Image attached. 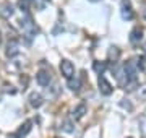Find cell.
I'll list each match as a JSON object with an SVG mask.
<instances>
[{
	"mask_svg": "<svg viewBox=\"0 0 146 138\" xmlns=\"http://www.w3.org/2000/svg\"><path fill=\"white\" fill-rule=\"evenodd\" d=\"M20 26L23 28L25 34H26L29 39H31L33 36H36L37 33H39V28L36 26V23L33 21V18H31L29 13H25V16L21 18V21H20Z\"/></svg>",
	"mask_w": 146,
	"mask_h": 138,
	"instance_id": "obj_1",
	"label": "cell"
},
{
	"mask_svg": "<svg viewBox=\"0 0 146 138\" xmlns=\"http://www.w3.org/2000/svg\"><path fill=\"white\" fill-rule=\"evenodd\" d=\"M120 15H122V18H123L125 21H131V20L135 18V11L131 8L130 0H123V2H122V11H120Z\"/></svg>",
	"mask_w": 146,
	"mask_h": 138,
	"instance_id": "obj_2",
	"label": "cell"
},
{
	"mask_svg": "<svg viewBox=\"0 0 146 138\" xmlns=\"http://www.w3.org/2000/svg\"><path fill=\"white\" fill-rule=\"evenodd\" d=\"M60 72L67 80H70L72 76H75V65L70 60H62L60 62Z\"/></svg>",
	"mask_w": 146,
	"mask_h": 138,
	"instance_id": "obj_3",
	"label": "cell"
},
{
	"mask_svg": "<svg viewBox=\"0 0 146 138\" xmlns=\"http://www.w3.org/2000/svg\"><path fill=\"white\" fill-rule=\"evenodd\" d=\"M98 85H99V91H101V94H104V96H110V94H112V91H114V88H112V85H110L109 81L106 80V76L99 75V80H98Z\"/></svg>",
	"mask_w": 146,
	"mask_h": 138,
	"instance_id": "obj_4",
	"label": "cell"
},
{
	"mask_svg": "<svg viewBox=\"0 0 146 138\" xmlns=\"http://www.w3.org/2000/svg\"><path fill=\"white\" fill-rule=\"evenodd\" d=\"M52 80V76H50V72H47V70H41V72H37L36 75V81L39 83L41 86H49Z\"/></svg>",
	"mask_w": 146,
	"mask_h": 138,
	"instance_id": "obj_5",
	"label": "cell"
},
{
	"mask_svg": "<svg viewBox=\"0 0 146 138\" xmlns=\"http://www.w3.org/2000/svg\"><path fill=\"white\" fill-rule=\"evenodd\" d=\"M13 13H15V10H13V5H11L10 2H3L0 5V16L3 20H8L10 16H13Z\"/></svg>",
	"mask_w": 146,
	"mask_h": 138,
	"instance_id": "obj_6",
	"label": "cell"
},
{
	"mask_svg": "<svg viewBox=\"0 0 146 138\" xmlns=\"http://www.w3.org/2000/svg\"><path fill=\"white\" fill-rule=\"evenodd\" d=\"M28 101H29V106L34 107V109H39V107L44 104V98H42L39 93H31L29 98H28Z\"/></svg>",
	"mask_w": 146,
	"mask_h": 138,
	"instance_id": "obj_7",
	"label": "cell"
},
{
	"mask_svg": "<svg viewBox=\"0 0 146 138\" xmlns=\"http://www.w3.org/2000/svg\"><path fill=\"white\" fill-rule=\"evenodd\" d=\"M88 112V106L84 104V102H81V104H78V106L73 109V114H72V117L75 119V120H81L84 117V114Z\"/></svg>",
	"mask_w": 146,
	"mask_h": 138,
	"instance_id": "obj_8",
	"label": "cell"
},
{
	"mask_svg": "<svg viewBox=\"0 0 146 138\" xmlns=\"http://www.w3.org/2000/svg\"><path fill=\"white\" fill-rule=\"evenodd\" d=\"M7 57L8 58H13L16 57L18 54H20V46H18V42L16 41H10L8 42V46H7Z\"/></svg>",
	"mask_w": 146,
	"mask_h": 138,
	"instance_id": "obj_9",
	"label": "cell"
},
{
	"mask_svg": "<svg viewBox=\"0 0 146 138\" xmlns=\"http://www.w3.org/2000/svg\"><path fill=\"white\" fill-rule=\"evenodd\" d=\"M141 39H143V28L135 26V28L130 31V42H131V44H138Z\"/></svg>",
	"mask_w": 146,
	"mask_h": 138,
	"instance_id": "obj_10",
	"label": "cell"
},
{
	"mask_svg": "<svg viewBox=\"0 0 146 138\" xmlns=\"http://www.w3.org/2000/svg\"><path fill=\"white\" fill-rule=\"evenodd\" d=\"M31 128H33V122H31V120H26V122H25L20 128H18V130H16V135H18L20 138L26 137L28 133L31 132Z\"/></svg>",
	"mask_w": 146,
	"mask_h": 138,
	"instance_id": "obj_11",
	"label": "cell"
},
{
	"mask_svg": "<svg viewBox=\"0 0 146 138\" xmlns=\"http://www.w3.org/2000/svg\"><path fill=\"white\" fill-rule=\"evenodd\" d=\"M68 88L72 91H75V93H78L80 88H81V80H80L78 76L75 78V76H72L70 80H68Z\"/></svg>",
	"mask_w": 146,
	"mask_h": 138,
	"instance_id": "obj_12",
	"label": "cell"
},
{
	"mask_svg": "<svg viewBox=\"0 0 146 138\" xmlns=\"http://www.w3.org/2000/svg\"><path fill=\"white\" fill-rule=\"evenodd\" d=\"M107 58H109V62H117L120 58V49L119 47H110L109 52H107Z\"/></svg>",
	"mask_w": 146,
	"mask_h": 138,
	"instance_id": "obj_13",
	"label": "cell"
},
{
	"mask_svg": "<svg viewBox=\"0 0 146 138\" xmlns=\"http://www.w3.org/2000/svg\"><path fill=\"white\" fill-rule=\"evenodd\" d=\"M106 68H107V64H106V62H101V60H96V62H93V70H94L98 75H104Z\"/></svg>",
	"mask_w": 146,
	"mask_h": 138,
	"instance_id": "obj_14",
	"label": "cell"
},
{
	"mask_svg": "<svg viewBox=\"0 0 146 138\" xmlns=\"http://www.w3.org/2000/svg\"><path fill=\"white\" fill-rule=\"evenodd\" d=\"M62 130H63V132H67V133H73V132H75V125H73L72 120H63Z\"/></svg>",
	"mask_w": 146,
	"mask_h": 138,
	"instance_id": "obj_15",
	"label": "cell"
},
{
	"mask_svg": "<svg viewBox=\"0 0 146 138\" xmlns=\"http://www.w3.org/2000/svg\"><path fill=\"white\" fill-rule=\"evenodd\" d=\"M136 64H138V68H140L143 73H146V55H141Z\"/></svg>",
	"mask_w": 146,
	"mask_h": 138,
	"instance_id": "obj_16",
	"label": "cell"
},
{
	"mask_svg": "<svg viewBox=\"0 0 146 138\" xmlns=\"http://www.w3.org/2000/svg\"><path fill=\"white\" fill-rule=\"evenodd\" d=\"M138 98H140L141 101H146V83L138 86Z\"/></svg>",
	"mask_w": 146,
	"mask_h": 138,
	"instance_id": "obj_17",
	"label": "cell"
},
{
	"mask_svg": "<svg viewBox=\"0 0 146 138\" xmlns=\"http://www.w3.org/2000/svg\"><path fill=\"white\" fill-rule=\"evenodd\" d=\"M29 2H31V0H20V2H18L20 8L25 11V13H28V10H29Z\"/></svg>",
	"mask_w": 146,
	"mask_h": 138,
	"instance_id": "obj_18",
	"label": "cell"
},
{
	"mask_svg": "<svg viewBox=\"0 0 146 138\" xmlns=\"http://www.w3.org/2000/svg\"><path fill=\"white\" fill-rule=\"evenodd\" d=\"M120 106L123 107V109H127V111H133V106H131V102L128 99H122L120 101Z\"/></svg>",
	"mask_w": 146,
	"mask_h": 138,
	"instance_id": "obj_19",
	"label": "cell"
},
{
	"mask_svg": "<svg viewBox=\"0 0 146 138\" xmlns=\"http://www.w3.org/2000/svg\"><path fill=\"white\" fill-rule=\"evenodd\" d=\"M5 91L7 93H10V94H15L16 93V90H13V86H8V85H5Z\"/></svg>",
	"mask_w": 146,
	"mask_h": 138,
	"instance_id": "obj_20",
	"label": "cell"
},
{
	"mask_svg": "<svg viewBox=\"0 0 146 138\" xmlns=\"http://www.w3.org/2000/svg\"><path fill=\"white\" fill-rule=\"evenodd\" d=\"M10 138H20V137H18V135L15 133V135H10Z\"/></svg>",
	"mask_w": 146,
	"mask_h": 138,
	"instance_id": "obj_21",
	"label": "cell"
},
{
	"mask_svg": "<svg viewBox=\"0 0 146 138\" xmlns=\"http://www.w3.org/2000/svg\"><path fill=\"white\" fill-rule=\"evenodd\" d=\"M34 2H36V3H37V0H34ZM42 2H50V0H42Z\"/></svg>",
	"mask_w": 146,
	"mask_h": 138,
	"instance_id": "obj_22",
	"label": "cell"
},
{
	"mask_svg": "<svg viewBox=\"0 0 146 138\" xmlns=\"http://www.w3.org/2000/svg\"><path fill=\"white\" fill-rule=\"evenodd\" d=\"M89 2H99V0H89Z\"/></svg>",
	"mask_w": 146,
	"mask_h": 138,
	"instance_id": "obj_23",
	"label": "cell"
},
{
	"mask_svg": "<svg viewBox=\"0 0 146 138\" xmlns=\"http://www.w3.org/2000/svg\"><path fill=\"white\" fill-rule=\"evenodd\" d=\"M0 42H2V33H0Z\"/></svg>",
	"mask_w": 146,
	"mask_h": 138,
	"instance_id": "obj_24",
	"label": "cell"
},
{
	"mask_svg": "<svg viewBox=\"0 0 146 138\" xmlns=\"http://www.w3.org/2000/svg\"><path fill=\"white\" fill-rule=\"evenodd\" d=\"M145 50H146V44H145Z\"/></svg>",
	"mask_w": 146,
	"mask_h": 138,
	"instance_id": "obj_25",
	"label": "cell"
},
{
	"mask_svg": "<svg viewBox=\"0 0 146 138\" xmlns=\"http://www.w3.org/2000/svg\"><path fill=\"white\" fill-rule=\"evenodd\" d=\"M145 16H146V13H145Z\"/></svg>",
	"mask_w": 146,
	"mask_h": 138,
	"instance_id": "obj_26",
	"label": "cell"
},
{
	"mask_svg": "<svg viewBox=\"0 0 146 138\" xmlns=\"http://www.w3.org/2000/svg\"><path fill=\"white\" fill-rule=\"evenodd\" d=\"M128 138H131V137H128Z\"/></svg>",
	"mask_w": 146,
	"mask_h": 138,
	"instance_id": "obj_27",
	"label": "cell"
}]
</instances>
